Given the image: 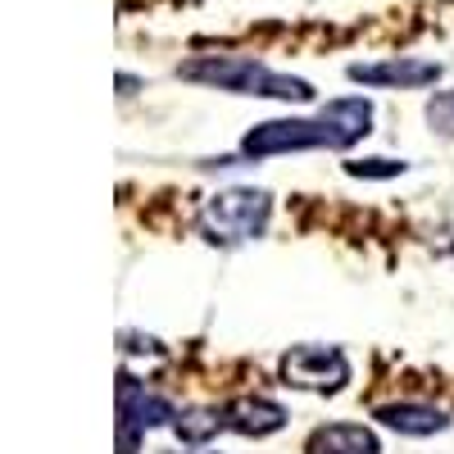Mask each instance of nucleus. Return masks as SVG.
Instances as JSON below:
<instances>
[{"mask_svg": "<svg viewBox=\"0 0 454 454\" xmlns=\"http://www.w3.org/2000/svg\"><path fill=\"white\" fill-rule=\"evenodd\" d=\"M177 73L186 82H205L218 91H237V96H269V100H295V105L314 100V87L305 78L273 73V68L241 59V55H200V59H186Z\"/></svg>", "mask_w": 454, "mask_h": 454, "instance_id": "obj_1", "label": "nucleus"}, {"mask_svg": "<svg viewBox=\"0 0 454 454\" xmlns=\"http://www.w3.org/2000/svg\"><path fill=\"white\" fill-rule=\"evenodd\" d=\"M273 200L269 192H254V186H232V192H218L200 205V232L214 246H241L250 237H259L269 227Z\"/></svg>", "mask_w": 454, "mask_h": 454, "instance_id": "obj_2", "label": "nucleus"}, {"mask_svg": "<svg viewBox=\"0 0 454 454\" xmlns=\"http://www.w3.org/2000/svg\"><path fill=\"white\" fill-rule=\"evenodd\" d=\"M291 150H346L332 119L318 109L314 119H273L246 132L241 155L246 160H269V155H291Z\"/></svg>", "mask_w": 454, "mask_h": 454, "instance_id": "obj_3", "label": "nucleus"}, {"mask_svg": "<svg viewBox=\"0 0 454 454\" xmlns=\"http://www.w3.org/2000/svg\"><path fill=\"white\" fill-rule=\"evenodd\" d=\"M177 419L173 400L150 395L132 372H119V454H137L141 432L150 427H168Z\"/></svg>", "mask_w": 454, "mask_h": 454, "instance_id": "obj_4", "label": "nucleus"}, {"mask_svg": "<svg viewBox=\"0 0 454 454\" xmlns=\"http://www.w3.org/2000/svg\"><path fill=\"white\" fill-rule=\"evenodd\" d=\"M286 387L300 391H340L350 382V359L340 355V346H291L282 359Z\"/></svg>", "mask_w": 454, "mask_h": 454, "instance_id": "obj_5", "label": "nucleus"}, {"mask_svg": "<svg viewBox=\"0 0 454 454\" xmlns=\"http://www.w3.org/2000/svg\"><path fill=\"white\" fill-rule=\"evenodd\" d=\"M223 427L237 436H273L286 427V409L263 395H241V400L223 404Z\"/></svg>", "mask_w": 454, "mask_h": 454, "instance_id": "obj_6", "label": "nucleus"}, {"mask_svg": "<svg viewBox=\"0 0 454 454\" xmlns=\"http://www.w3.org/2000/svg\"><path fill=\"white\" fill-rule=\"evenodd\" d=\"M441 78L432 59H387V64H350V82L364 87H427Z\"/></svg>", "mask_w": 454, "mask_h": 454, "instance_id": "obj_7", "label": "nucleus"}, {"mask_svg": "<svg viewBox=\"0 0 454 454\" xmlns=\"http://www.w3.org/2000/svg\"><path fill=\"white\" fill-rule=\"evenodd\" d=\"M382 427H391V432H400V436H436V432H445L450 427V419L441 409H432V404H413V400H400V404H382L372 413Z\"/></svg>", "mask_w": 454, "mask_h": 454, "instance_id": "obj_8", "label": "nucleus"}, {"mask_svg": "<svg viewBox=\"0 0 454 454\" xmlns=\"http://www.w3.org/2000/svg\"><path fill=\"white\" fill-rule=\"evenodd\" d=\"M305 454H382V445L359 423H327L305 441Z\"/></svg>", "mask_w": 454, "mask_h": 454, "instance_id": "obj_9", "label": "nucleus"}, {"mask_svg": "<svg viewBox=\"0 0 454 454\" xmlns=\"http://www.w3.org/2000/svg\"><path fill=\"white\" fill-rule=\"evenodd\" d=\"M173 432L186 441V445H205L209 436L227 432L223 427V404H209V409H182L173 419Z\"/></svg>", "mask_w": 454, "mask_h": 454, "instance_id": "obj_10", "label": "nucleus"}, {"mask_svg": "<svg viewBox=\"0 0 454 454\" xmlns=\"http://www.w3.org/2000/svg\"><path fill=\"white\" fill-rule=\"evenodd\" d=\"M427 123H432L441 137L454 141V91H436V96L427 100Z\"/></svg>", "mask_w": 454, "mask_h": 454, "instance_id": "obj_11", "label": "nucleus"}, {"mask_svg": "<svg viewBox=\"0 0 454 454\" xmlns=\"http://www.w3.org/2000/svg\"><path fill=\"white\" fill-rule=\"evenodd\" d=\"M404 168H409L404 160H355V164H346L350 177H400Z\"/></svg>", "mask_w": 454, "mask_h": 454, "instance_id": "obj_12", "label": "nucleus"}, {"mask_svg": "<svg viewBox=\"0 0 454 454\" xmlns=\"http://www.w3.org/2000/svg\"><path fill=\"white\" fill-rule=\"evenodd\" d=\"M137 91V78H128V73H123V78H119V96H132Z\"/></svg>", "mask_w": 454, "mask_h": 454, "instance_id": "obj_13", "label": "nucleus"}, {"mask_svg": "<svg viewBox=\"0 0 454 454\" xmlns=\"http://www.w3.org/2000/svg\"><path fill=\"white\" fill-rule=\"evenodd\" d=\"M168 454H214V450H168Z\"/></svg>", "mask_w": 454, "mask_h": 454, "instance_id": "obj_14", "label": "nucleus"}]
</instances>
